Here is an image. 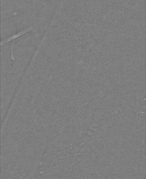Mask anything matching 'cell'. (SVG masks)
<instances>
[{
  "instance_id": "obj_2",
  "label": "cell",
  "mask_w": 146,
  "mask_h": 179,
  "mask_svg": "<svg viewBox=\"0 0 146 179\" xmlns=\"http://www.w3.org/2000/svg\"><path fill=\"white\" fill-rule=\"evenodd\" d=\"M16 14L17 13L16 12H14L13 13L12 36L16 34Z\"/></svg>"
},
{
  "instance_id": "obj_1",
  "label": "cell",
  "mask_w": 146,
  "mask_h": 179,
  "mask_svg": "<svg viewBox=\"0 0 146 179\" xmlns=\"http://www.w3.org/2000/svg\"><path fill=\"white\" fill-rule=\"evenodd\" d=\"M33 29V28L32 26L29 27L28 28L26 29L25 30H22L21 32H20L19 33H18V34H16L15 35L12 36L11 37L8 38L5 40L2 41L0 42V46H2V45H4V44H5L6 43L12 41L13 40H15V39L18 38V37H20L21 36L23 35V34L28 33L29 32L31 31Z\"/></svg>"
},
{
  "instance_id": "obj_3",
  "label": "cell",
  "mask_w": 146,
  "mask_h": 179,
  "mask_svg": "<svg viewBox=\"0 0 146 179\" xmlns=\"http://www.w3.org/2000/svg\"><path fill=\"white\" fill-rule=\"evenodd\" d=\"M10 179H13V173L12 171L11 173V178H10Z\"/></svg>"
}]
</instances>
